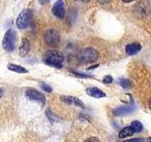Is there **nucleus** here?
<instances>
[{"label": "nucleus", "instance_id": "dca6fc26", "mask_svg": "<svg viewBox=\"0 0 151 142\" xmlns=\"http://www.w3.org/2000/svg\"><path fill=\"white\" fill-rule=\"evenodd\" d=\"M119 84L121 85V86H122L123 88H125V89L129 88V86H130L129 82L127 80H126V79H121V80H119Z\"/></svg>", "mask_w": 151, "mask_h": 142}, {"label": "nucleus", "instance_id": "6ab92c4d", "mask_svg": "<svg viewBox=\"0 0 151 142\" xmlns=\"http://www.w3.org/2000/svg\"><path fill=\"white\" fill-rule=\"evenodd\" d=\"M84 142H100V140L96 136H91V137H89V138H87Z\"/></svg>", "mask_w": 151, "mask_h": 142}, {"label": "nucleus", "instance_id": "f03ea898", "mask_svg": "<svg viewBox=\"0 0 151 142\" xmlns=\"http://www.w3.org/2000/svg\"><path fill=\"white\" fill-rule=\"evenodd\" d=\"M16 40H17L16 32L13 30H7V32L5 33V35L3 37V41H2L3 49L8 52L12 51L14 49H15Z\"/></svg>", "mask_w": 151, "mask_h": 142}, {"label": "nucleus", "instance_id": "bb28decb", "mask_svg": "<svg viewBox=\"0 0 151 142\" xmlns=\"http://www.w3.org/2000/svg\"><path fill=\"white\" fill-rule=\"evenodd\" d=\"M146 142H151V137H148V138L146 139Z\"/></svg>", "mask_w": 151, "mask_h": 142}, {"label": "nucleus", "instance_id": "a878e982", "mask_svg": "<svg viewBox=\"0 0 151 142\" xmlns=\"http://www.w3.org/2000/svg\"><path fill=\"white\" fill-rule=\"evenodd\" d=\"M3 96V90L0 88V99H1V97Z\"/></svg>", "mask_w": 151, "mask_h": 142}, {"label": "nucleus", "instance_id": "0eeeda50", "mask_svg": "<svg viewBox=\"0 0 151 142\" xmlns=\"http://www.w3.org/2000/svg\"><path fill=\"white\" fill-rule=\"evenodd\" d=\"M52 12L53 14L60 19L64 18L65 15V6L64 2L63 0H58L57 2H55L53 8H52Z\"/></svg>", "mask_w": 151, "mask_h": 142}, {"label": "nucleus", "instance_id": "20e7f679", "mask_svg": "<svg viewBox=\"0 0 151 142\" xmlns=\"http://www.w3.org/2000/svg\"><path fill=\"white\" fill-rule=\"evenodd\" d=\"M98 53L96 49L88 47V49H82L78 54V60L80 63H91L97 59Z\"/></svg>", "mask_w": 151, "mask_h": 142}, {"label": "nucleus", "instance_id": "4be33fe9", "mask_svg": "<svg viewBox=\"0 0 151 142\" xmlns=\"http://www.w3.org/2000/svg\"><path fill=\"white\" fill-rule=\"evenodd\" d=\"M97 1H98L99 3H101V4H107V3L110 2L111 0H97Z\"/></svg>", "mask_w": 151, "mask_h": 142}, {"label": "nucleus", "instance_id": "39448f33", "mask_svg": "<svg viewBox=\"0 0 151 142\" xmlns=\"http://www.w3.org/2000/svg\"><path fill=\"white\" fill-rule=\"evenodd\" d=\"M60 33L55 30H49L45 33V41L48 46H57L60 44Z\"/></svg>", "mask_w": 151, "mask_h": 142}, {"label": "nucleus", "instance_id": "412c9836", "mask_svg": "<svg viewBox=\"0 0 151 142\" xmlns=\"http://www.w3.org/2000/svg\"><path fill=\"white\" fill-rule=\"evenodd\" d=\"M76 76L78 77H81V78H92V76H89V75H83L81 73H78V72H73Z\"/></svg>", "mask_w": 151, "mask_h": 142}, {"label": "nucleus", "instance_id": "a211bd4d", "mask_svg": "<svg viewBox=\"0 0 151 142\" xmlns=\"http://www.w3.org/2000/svg\"><path fill=\"white\" fill-rule=\"evenodd\" d=\"M112 82V77L110 75H107L105 78L103 79V83H111Z\"/></svg>", "mask_w": 151, "mask_h": 142}, {"label": "nucleus", "instance_id": "b1692460", "mask_svg": "<svg viewBox=\"0 0 151 142\" xmlns=\"http://www.w3.org/2000/svg\"><path fill=\"white\" fill-rule=\"evenodd\" d=\"M123 2H125V3H129L131 1H133V0H122Z\"/></svg>", "mask_w": 151, "mask_h": 142}, {"label": "nucleus", "instance_id": "9d476101", "mask_svg": "<svg viewBox=\"0 0 151 142\" xmlns=\"http://www.w3.org/2000/svg\"><path fill=\"white\" fill-rule=\"evenodd\" d=\"M30 50V42L27 39H23L22 44L19 47V54L21 57H25L28 54V52Z\"/></svg>", "mask_w": 151, "mask_h": 142}, {"label": "nucleus", "instance_id": "f257e3e1", "mask_svg": "<svg viewBox=\"0 0 151 142\" xmlns=\"http://www.w3.org/2000/svg\"><path fill=\"white\" fill-rule=\"evenodd\" d=\"M64 57L63 53L57 50H49L47 51L44 56V61L46 64L55 66V67H61L63 63Z\"/></svg>", "mask_w": 151, "mask_h": 142}, {"label": "nucleus", "instance_id": "ddd939ff", "mask_svg": "<svg viewBox=\"0 0 151 142\" xmlns=\"http://www.w3.org/2000/svg\"><path fill=\"white\" fill-rule=\"evenodd\" d=\"M134 134V131L132 129L131 126H127V127H125L124 129H122L119 133V137L120 138H125L127 136H129V135H132Z\"/></svg>", "mask_w": 151, "mask_h": 142}, {"label": "nucleus", "instance_id": "9b49d317", "mask_svg": "<svg viewBox=\"0 0 151 142\" xmlns=\"http://www.w3.org/2000/svg\"><path fill=\"white\" fill-rule=\"evenodd\" d=\"M86 93L89 95L90 97L93 98H103L106 96V94L103 91H101L100 89H98L96 87H90L86 89Z\"/></svg>", "mask_w": 151, "mask_h": 142}, {"label": "nucleus", "instance_id": "7ed1b4c3", "mask_svg": "<svg viewBox=\"0 0 151 142\" xmlns=\"http://www.w3.org/2000/svg\"><path fill=\"white\" fill-rule=\"evenodd\" d=\"M32 19V12L30 9H26L19 13V15L16 19V26L19 30H24L28 27Z\"/></svg>", "mask_w": 151, "mask_h": 142}, {"label": "nucleus", "instance_id": "393cba45", "mask_svg": "<svg viewBox=\"0 0 151 142\" xmlns=\"http://www.w3.org/2000/svg\"><path fill=\"white\" fill-rule=\"evenodd\" d=\"M148 107H149V109L151 110V99L148 101Z\"/></svg>", "mask_w": 151, "mask_h": 142}, {"label": "nucleus", "instance_id": "5701e85b", "mask_svg": "<svg viewBox=\"0 0 151 142\" xmlns=\"http://www.w3.org/2000/svg\"><path fill=\"white\" fill-rule=\"evenodd\" d=\"M50 1V0H39V2H40V4H42V5H45V4H47Z\"/></svg>", "mask_w": 151, "mask_h": 142}, {"label": "nucleus", "instance_id": "423d86ee", "mask_svg": "<svg viewBox=\"0 0 151 142\" xmlns=\"http://www.w3.org/2000/svg\"><path fill=\"white\" fill-rule=\"evenodd\" d=\"M26 96L31 99V101H35L37 102H40L42 106L45 105V98L42 93L38 92L37 90L34 89H27L26 91Z\"/></svg>", "mask_w": 151, "mask_h": 142}, {"label": "nucleus", "instance_id": "cd10ccee", "mask_svg": "<svg viewBox=\"0 0 151 142\" xmlns=\"http://www.w3.org/2000/svg\"><path fill=\"white\" fill-rule=\"evenodd\" d=\"M83 1H85V2H87V1H89V0H83Z\"/></svg>", "mask_w": 151, "mask_h": 142}, {"label": "nucleus", "instance_id": "f8f14e48", "mask_svg": "<svg viewBox=\"0 0 151 142\" xmlns=\"http://www.w3.org/2000/svg\"><path fill=\"white\" fill-rule=\"evenodd\" d=\"M142 46L139 43H133V44H129L126 46V52L129 55H135L141 50Z\"/></svg>", "mask_w": 151, "mask_h": 142}, {"label": "nucleus", "instance_id": "1a4fd4ad", "mask_svg": "<svg viewBox=\"0 0 151 142\" xmlns=\"http://www.w3.org/2000/svg\"><path fill=\"white\" fill-rule=\"evenodd\" d=\"M134 111V107L130 105H124L121 107H118L113 110V114L115 116H124V115H129V114L132 113Z\"/></svg>", "mask_w": 151, "mask_h": 142}, {"label": "nucleus", "instance_id": "2eb2a0df", "mask_svg": "<svg viewBox=\"0 0 151 142\" xmlns=\"http://www.w3.org/2000/svg\"><path fill=\"white\" fill-rule=\"evenodd\" d=\"M131 127H132V129H133L134 133H140L143 131V124L138 120H135L132 122Z\"/></svg>", "mask_w": 151, "mask_h": 142}, {"label": "nucleus", "instance_id": "aec40b11", "mask_svg": "<svg viewBox=\"0 0 151 142\" xmlns=\"http://www.w3.org/2000/svg\"><path fill=\"white\" fill-rule=\"evenodd\" d=\"M125 142H145L144 138H133L129 140H126Z\"/></svg>", "mask_w": 151, "mask_h": 142}, {"label": "nucleus", "instance_id": "6e6552de", "mask_svg": "<svg viewBox=\"0 0 151 142\" xmlns=\"http://www.w3.org/2000/svg\"><path fill=\"white\" fill-rule=\"evenodd\" d=\"M60 99L63 102L67 103V104H70V105H76V106L80 107V108H84L85 107L83 102L80 101L79 99L76 98V97H72V96H63V97H60Z\"/></svg>", "mask_w": 151, "mask_h": 142}, {"label": "nucleus", "instance_id": "f3484780", "mask_svg": "<svg viewBox=\"0 0 151 142\" xmlns=\"http://www.w3.org/2000/svg\"><path fill=\"white\" fill-rule=\"evenodd\" d=\"M42 88L44 89L45 92H48V93H50V92L52 91V88L49 86V85H47V84H45V83H42Z\"/></svg>", "mask_w": 151, "mask_h": 142}, {"label": "nucleus", "instance_id": "4468645a", "mask_svg": "<svg viewBox=\"0 0 151 142\" xmlns=\"http://www.w3.org/2000/svg\"><path fill=\"white\" fill-rule=\"evenodd\" d=\"M8 69L13 71V72H17V73H27V70L25 67H23L21 65H17V64H8Z\"/></svg>", "mask_w": 151, "mask_h": 142}]
</instances>
